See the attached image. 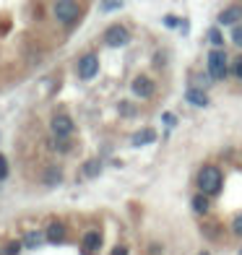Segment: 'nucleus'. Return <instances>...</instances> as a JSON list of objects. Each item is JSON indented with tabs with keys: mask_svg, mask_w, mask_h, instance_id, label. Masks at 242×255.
<instances>
[{
	"mask_svg": "<svg viewBox=\"0 0 242 255\" xmlns=\"http://www.w3.org/2000/svg\"><path fill=\"white\" fill-rule=\"evenodd\" d=\"M52 13H55V18L60 21V24L71 26V24H76V21H78L81 8H78L76 0H57L55 8H52Z\"/></svg>",
	"mask_w": 242,
	"mask_h": 255,
	"instance_id": "obj_2",
	"label": "nucleus"
},
{
	"mask_svg": "<svg viewBox=\"0 0 242 255\" xmlns=\"http://www.w3.org/2000/svg\"><path fill=\"white\" fill-rule=\"evenodd\" d=\"M188 102L195 104V107H209V97L201 89H188Z\"/></svg>",
	"mask_w": 242,
	"mask_h": 255,
	"instance_id": "obj_12",
	"label": "nucleus"
},
{
	"mask_svg": "<svg viewBox=\"0 0 242 255\" xmlns=\"http://www.w3.org/2000/svg\"><path fill=\"white\" fill-rule=\"evenodd\" d=\"M240 18H242V8H240V5H229V8H224L222 13H219V24H229V26H235Z\"/></svg>",
	"mask_w": 242,
	"mask_h": 255,
	"instance_id": "obj_9",
	"label": "nucleus"
},
{
	"mask_svg": "<svg viewBox=\"0 0 242 255\" xmlns=\"http://www.w3.org/2000/svg\"><path fill=\"white\" fill-rule=\"evenodd\" d=\"M105 42L110 44V47H125V44L130 42V31L122 24H115V26H110L105 31Z\"/></svg>",
	"mask_w": 242,
	"mask_h": 255,
	"instance_id": "obj_4",
	"label": "nucleus"
},
{
	"mask_svg": "<svg viewBox=\"0 0 242 255\" xmlns=\"http://www.w3.org/2000/svg\"><path fill=\"white\" fill-rule=\"evenodd\" d=\"M164 24H167V26H177V24H180V21H177L175 16H167V18H164Z\"/></svg>",
	"mask_w": 242,
	"mask_h": 255,
	"instance_id": "obj_26",
	"label": "nucleus"
},
{
	"mask_svg": "<svg viewBox=\"0 0 242 255\" xmlns=\"http://www.w3.org/2000/svg\"><path fill=\"white\" fill-rule=\"evenodd\" d=\"M227 55L222 52V50H214L211 55H209V76L214 78V81H222V78H227Z\"/></svg>",
	"mask_w": 242,
	"mask_h": 255,
	"instance_id": "obj_3",
	"label": "nucleus"
},
{
	"mask_svg": "<svg viewBox=\"0 0 242 255\" xmlns=\"http://www.w3.org/2000/svg\"><path fill=\"white\" fill-rule=\"evenodd\" d=\"M5 177H8V159L0 156V180H5Z\"/></svg>",
	"mask_w": 242,
	"mask_h": 255,
	"instance_id": "obj_23",
	"label": "nucleus"
},
{
	"mask_svg": "<svg viewBox=\"0 0 242 255\" xmlns=\"http://www.w3.org/2000/svg\"><path fill=\"white\" fill-rule=\"evenodd\" d=\"M222 169L214 167V164H206L201 172H198V190L206 193V195H216L219 190H222Z\"/></svg>",
	"mask_w": 242,
	"mask_h": 255,
	"instance_id": "obj_1",
	"label": "nucleus"
},
{
	"mask_svg": "<svg viewBox=\"0 0 242 255\" xmlns=\"http://www.w3.org/2000/svg\"><path fill=\"white\" fill-rule=\"evenodd\" d=\"M235 73L242 78V60H237V65H235Z\"/></svg>",
	"mask_w": 242,
	"mask_h": 255,
	"instance_id": "obj_27",
	"label": "nucleus"
},
{
	"mask_svg": "<svg viewBox=\"0 0 242 255\" xmlns=\"http://www.w3.org/2000/svg\"><path fill=\"white\" fill-rule=\"evenodd\" d=\"M232 232H235L237 237H242V211H240V214L232 219Z\"/></svg>",
	"mask_w": 242,
	"mask_h": 255,
	"instance_id": "obj_18",
	"label": "nucleus"
},
{
	"mask_svg": "<svg viewBox=\"0 0 242 255\" xmlns=\"http://www.w3.org/2000/svg\"><path fill=\"white\" fill-rule=\"evenodd\" d=\"M161 123H164L167 128H175V125H177V118H175L172 112H164V115H161Z\"/></svg>",
	"mask_w": 242,
	"mask_h": 255,
	"instance_id": "obj_20",
	"label": "nucleus"
},
{
	"mask_svg": "<svg viewBox=\"0 0 242 255\" xmlns=\"http://www.w3.org/2000/svg\"><path fill=\"white\" fill-rule=\"evenodd\" d=\"M50 128H52V133L57 138H68V135L73 133V120L68 118V115H57V118H52Z\"/></svg>",
	"mask_w": 242,
	"mask_h": 255,
	"instance_id": "obj_6",
	"label": "nucleus"
},
{
	"mask_svg": "<svg viewBox=\"0 0 242 255\" xmlns=\"http://www.w3.org/2000/svg\"><path fill=\"white\" fill-rule=\"evenodd\" d=\"M47 242H52V245H57V242H63L65 240V224H60V222H52L50 227H47Z\"/></svg>",
	"mask_w": 242,
	"mask_h": 255,
	"instance_id": "obj_10",
	"label": "nucleus"
},
{
	"mask_svg": "<svg viewBox=\"0 0 242 255\" xmlns=\"http://www.w3.org/2000/svg\"><path fill=\"white\" fill-rule=\"evenodd\" d=\"M81 245H84V253L86 255H94L99 250V245H102V235H99L97 229H91V232H86V235H84V242H81Z\"/></svg>",
	"mask_w": 242,
	"mask_h": 255,
	"instance_id": "obj_8",
	"label": "nucleus"
},
{
	"mask_svg": "<svg viewBox=\"0 0 242 255\" xmlns=\"http://www.w3.org/2000/svg\"><path fill=\"white\" fill-rule=\"evenodd\" d=\"M99 71V60H97V55H84L81 57V63H78V76L89 81V78H94Z\"/></svg>",
	"mask_w": 242,
	"mask_h": 255,
	"instance_id": "obj_5",
	"label": "nucleus"
},
{
	"mask_svg": "<svg viewBox=\"0 0 242 255\" xmlns=\"http://www.w3.org/2000/svg\"><path fill=\"white\" fill-rule=\"evenodd\" d=\"M190 208H193V214H206V211H209V195H206V193L193 195Z\"/></svg>",
	"mask_w": 242,
	"mask_h": 255,
	"instance_id": "obj_13",
	"label": "nucleus"
},
{
	"mask_svg": "<svg viewBox=\"0 0 242 255\" xmlns=\"http://www.w3.org/2000/svg\"><path fill=\"white\" fill-rule=\"evenodd\" d=\"M99 172H102V161L99 159H91V161H86V164L81 167V175L84 177H99Z\"/></svg>",
	"mask_w": 242,
	"mask_h": 255,
	"instance_id": "obj_14",
	"label": "nucleus"
},
{
	"mask_svg": "<svg viewBox=\"0 0 242 255\" xmlns=\"http://www.w3.org/2000/svg\"><path fill=\"white\" fill-rule=\"evenodd\" d=\"M232 42L237 44V47H242V26H235L232 29Z\"/></svg>",
	"mask_w": 242,
	"mask_h": 255,
	"instance_id": "obj_22",
	"label": "nucleus"
},
{
	"mask_svg": "<svg viewBox=\"0 0 242 255\" xmlns=\"http://www.w3.org/2000/svg\"><path fill=\"white\" fill-rule=\"evenodd\" d=\"M209 39H211L214 47H222V31H219V29H211L209 31Z\"/></svg>",
	"mask_w": 242,
	"mask_h": 255,
	"instance_id": "obj_19",
	"label": "nucleus"
},
{
	"mask_svg": "<svg viewBox=\"0 0 242 255\" xmlns=\"http://www.w3.org/2000/svg\"><path fill=\"white\" fill-rule=\"evenodd\" d=\"M133 146H146V143H151L156 141V133H154V128H141L138 133H133Z\"/></svg>",
	"mask_w": 242,
	"mask_h": 255,
	"instance_id": "obj_11",
	"label": "nucleus"
},
{
	"mask_svg": "<svg viewBox=\"0 0 242 255\" xmlns=\"http://www.w3.org/2000/svg\"><path fill=\"white\" fill-rule=\"evenodd\" d=\"M44 237H47V235H42V232H29V235L24 237V245L26 248H39Z\"/></svg>",
	"mask_w": 242,
	"mask_h": 255,
	"instance_id": "obj_16",
	"label": "nucleus"
},
{
	"mask_svg": "<svg viewBox=\"0 0 242 255\" xmlns=\"http://www.w3.org/2000/svg\"><path fill=\"white\" fill-rule=\"evenodd\" d=\"M21 248H24V242H10V245L5 248V255H18Z\"/></svg>",
	"mask_w": 242,
	"mask_h": 255,
	"instance_id": "obj_21",
	"label": "nucleus"
},
{
	"mask_svg": "<svg viewBox=\"0 0 242 255\" xmlns=\"http://www.w3.org/2000/svg\"><path fill=\"white\" fill-rule=\"evenodd\" d=\"M122 8V0H102V10H118Z\"/></svg>",
	"mask_w": 242,
	"mask_h": 255,
	"instance_id": "obj_17",
	"label": "nucleus"
},
{
	"mask_svg": "<svg viewBox=\"0 0 242 255\" xmlns=\"http://www.w3.org/2000/svg\"><path fill=\"white\" fill-rule=\"evenodd\" d=\"M203 255H209V253H203Z\"/></svg>",
	"mask_w": 242,
	"mask_h": 255,
	"instance_id": "obj_28",
	"label": "nucleus"
},
{
	"mask_svg": "<svg viewBox=\"0 0 242 255\" xmlns=\"http://www.w3.org/2000/svg\"><path fill=\"white\" fill-rule=\"evenodd\" d=\"M60 180H63V172L57 167H50L44 172V185H60Z\"/></svg>",
	"mask_w": 242,
	"mask_h": 255,
	"instance_id": "obj_15",
	"label": "nucleus"
},
{
	"mask_svg": "<svg viewBox=\"0 0 242 255\" xmlns=\"http://www.w3.org/2000/svg\"><path fill=\"white\" fill-rule=\"evenodd\" d=\"M133 94L148 99V97L154 94V81L148 78V76H138V78H133Z\"/></svg>",
	"mask_w": 242,
	"mask_h": 255,
	"instance_id": "obj_7",
	"label": "nucleus"
},
{
	"mask_svg": "<svg viewBox=\"0 0 242 255\" xmlns=\"http://www.w3.org/2000/svg\"><path fill=\"white\" fill-rule=\"evenodd\" d=\"M110 255H128V248H125V245H120V248H115Z\"/></svg>",
	"mask_w": 242,
	"mask_h": 255,
	"instance_id": "obj_24",
	"label": "nucleus"
},
{
	"mask_svg": "<svg viewBox=\"0 0 242 255\" xmlns=\"http://www.w3.org/2000/svg\"><path fill=\"white\" fill-rule=\"evenodd\" d=\"M120 112H122V115H135V110L128 107V104H120Z\"/></svg>",
	"mask_w": 242,
	"mask_h": 255,
	"instance_id": "obj_25",
	"label": "nucleus"
}]
</instances>
